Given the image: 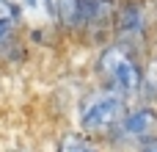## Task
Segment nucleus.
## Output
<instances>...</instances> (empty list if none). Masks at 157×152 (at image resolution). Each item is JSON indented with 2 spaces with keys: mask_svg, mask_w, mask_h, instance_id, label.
<instances>
[{
  "mask_svg": "<svg viewBox=\"0 0 157 152\" xmlns=\"http://www.w3.org/2000/svg\"><path fill=\"white\" fill-rule=\"evenodd\" d=\"M141 152H157V138L155 141H149V144H144V150Z\"/></svg>",
  "mask_w": 157,
  "mask_h": 152,
  "instance_id": "10",
  "label": "nucleus"
},
{
  "mask_svg": "<svg viewBox=\"0 0 157 152\" xmlns=\"http://www.w3.org/2000/svg\"><path fill=\"white\" fill-rule=\"evenodd\" d=\"M110 138H116L119 144H149L157 138V111L152 105H141V108H127V114L121 116V122L116 125V130L110 133Z\"/></svg>",
  "mask_w": 157,
  "mask_h": 152,
  "instance_id": "3",
  "label": "nucleus"
},
{
  "mask_svg": "<svg viewBox=\"0 0 157 152\" xmlns=\"http://www.w3.org/2000/svg\"><path fill=\"white\" fill-rule=\"evenodd\" d=\"M97 72L99 80L105 83V89L121 94L124 100L141 94V80H144V66L135 55V47L130 44H110L102 50L99 61H97Z\"/></svg>",
  "mask_w": 157,
  "mask_h": 152,
  "instance_id": "1",
  "label": "nucleus"
},
{
  "mask_svg": "<svg viewBox=\"0 0 157 152\" xmlns=\"http://www.w3.org/2000/svg\"><path fill=\"white\" fill-rule=\"evenodd\" d=\"M127 114V100L110 89L91 91L80 105V127L88 136H110L121 116Z\"/></svg>",
  "mask_w": 157,
  "mask_h": 152,
  "instance_id": "2",
  "label": "nucleus"
},
{
  "mask_svg": "<svg viewBox=\"0 0 157 152\" xmlns=\"http://www.w3.org/2000/svg\"><path fill=\"white\" fill-rule=\"evenodd\" d=\"M19 17H22V11H19L17 0H0V47H6L14 39V33L19 28Z\"/></svg>",
  "mask_w": 157,
  "mask_h": 152,
  "instance_id": "6",
  "label": "nucleus"
},
{
  "mask_svg": "<svg viewBox=\"0 0 157 152\" xmlns=\"http://www.w3.org/2000/svg\"><path fill=\"white\" fill-rule=\"evenodd\" d=\"M113 28H116V36H119L121 44L138 47L144 42V33H146V17H144L141 3L138 0H127L113 17Z\"/></svg>",
  "mask_w": 157,
  "mask_h": 152,
  "instance_id": "4",
  "label": "nucleus"
},
{
  "mask_svg": "<svg viewBox=\"0 0 157 152\" xmlns=\"http://www.w3.org/2000/svg\"><path fill=\"white\" fill-rule=\"evenodd\" d=\"M47 17L55 19L63 28H80L83 25V6L80 0H44Z\"/></svg>",
  "mask_w": 157,
  "mask_h": 152,
  "instance_id": "5",
  "label": "nucleus"
},
{
  "mask_svg": "<svg viewBox=\"0 0 157 152\" xmlns=\"http://www.w3.org/2000/svg\"><path fill=\"white\" fill-rule=\"evenodd\" d=\"M17 3H22L25 8H30V11H36V14H41V11L47 14V3H44V0H17Z\"/></svg>",
  "mask_w": 157,
  "mask_h": 152,
  "instance_id": "9",
  "label": "nucleus"
},
{
  "mask_svg": "<svg viewBox=\"0 0 157 152\" xmlns=\"http://www.w3.org/2000/svg\"><path fill=\"white\" fill-rule=\"evenodd\" d=\"M141 91L149 97V100H157V58H152L146 66H144V80H141Z\"/></svg>",
  "mask_w": 157,
  "mask_h": 152,
  "instance_id": "8",
  "label": "nucleus"
},
{
  "mask_svg": "<svg viewBox=\"0 0 157 152\" xmlns=\"http://www.w3.org/2000/svg\"><path fill=\"white\" fill-rule=\"evenodd\" d=\"M58 152H102L94 141H88L86 136H77V133H69L61 138L58 144Z\"/></svg>",
  "mask_w": 157,
  "mask_h": 152,
  "instance_id": "7",
  "label": "nucleus"
}]
</instances>
